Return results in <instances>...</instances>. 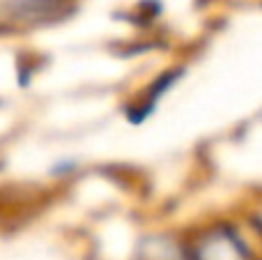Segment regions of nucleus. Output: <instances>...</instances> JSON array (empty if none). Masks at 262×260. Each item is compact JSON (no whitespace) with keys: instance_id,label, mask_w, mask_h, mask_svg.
Here are the masks:
<instances>
[{"instance_id":"obj_1","label":"nucleus","mask_w":262,"mask_h":260,"mask_svg":"<svg viewBox=\"0 0 262 260\" xmlns=\"http://www.w3.org/2000/svg\"><path fill=\"white\" fill-rule=\"evenodd\" d=\"M64 0H0V18L5 21H39L53 14Z\"/></svg>"}]
</instances>
